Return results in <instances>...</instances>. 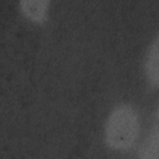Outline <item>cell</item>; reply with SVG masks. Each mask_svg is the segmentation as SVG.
<instances>
[{
    "label": "cell",
    "mask_w": 159,
    "mask_h": 159,
    "mask_svg": "<svg viewBox=\"0 0 159 159\" xmlns=\"http://www.w3.org/2000/svg\"><path fill=\"white\" fill-rule=\"evenodd\" d=\"M140 123L138 114L129 104L116 106L109 114L104 128V139L112 150L130 148L138 138Z\"/></svg>",
    "instance_id": "6da1fadb"
},
{
    "label": "cell",
    "mask_w": 159,
    "mask_h": 159,
    "mask_svg": "<svg viewBox=\"0 0 159 159\" xmlns=\"http://www.w3.org/2000/svg\"><path fill=\"white\" fill-rule=\"evenodd\" d=\"M144 71L151 86L158 85V38L157 36L150 43L144 60Z\"/></svg>",
    "instance_id": "7a4b0ae2"
},
{
    "label": "cell",
    "mask_w": 159,
    "mask_h": 159,
    "mask_svg": "<svg viewBox=\"0 0 159 159\" xmlns=\"http://www.w3.org/2000/svg\"><path fill=\"white\" fill-rule=\"evenodd\" d=\"M48 1H22L20 8L23 15L30 21L41 24L46 20L48 9Z\"/></svg>",
    "instance_id": "3957f363"
},
{
    "label": "cell",
    "mask_w": 159,
    "mask_h": 159,
    "mask_svg": "<svg viewBox=\"0 0 159 159\" xmlns=\"http://www.w3.org/2000/svg\"><path fill=\"white\" fill-rule=\"evenodd\" d=\"M139 154L141 158H158V126L153 128L143 143Z\"/></svg>",
    "instance_id": "277c9868"
}]
</instances>
